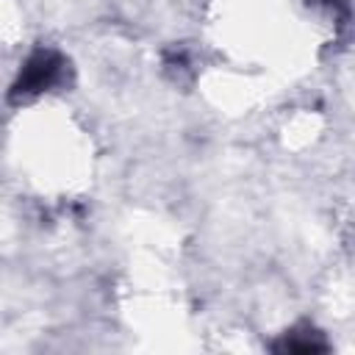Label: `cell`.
Wrapping results in <instances>:
<instances>
[{"label":"cell","mask_w":355,"mask_h":355,"mask_svg":"<svg viewBox=\"0 0 355 355\" xmlns=\"http://www.w3.org/2000/svg\"><path fill=\"white\" fill-rule=\"evenodd\" d=\"M61 72H64V58L58 53H53V50H36L25 61V67L19 69V75H17L14 86H11V100L19 103V100H31V97L47 92L50 86L58 83Z\"/></svg>","instance_id":"obj_1"},{"label":"cell","mask_w":355,"mask_h":355,"mask_svg":"<svg viewBox=\"0 0 355 355\" xmlns=\"http://www.w3.org/2000/svg\"><path fill=\"white\" fill-rule=\"evenodd\" d=\"M324 349H327V341L313 327L291 330L280 341H275V352H305L308 355V352H324Z\"/></svg>","instance_id":"obj_2"}]
</instances>
